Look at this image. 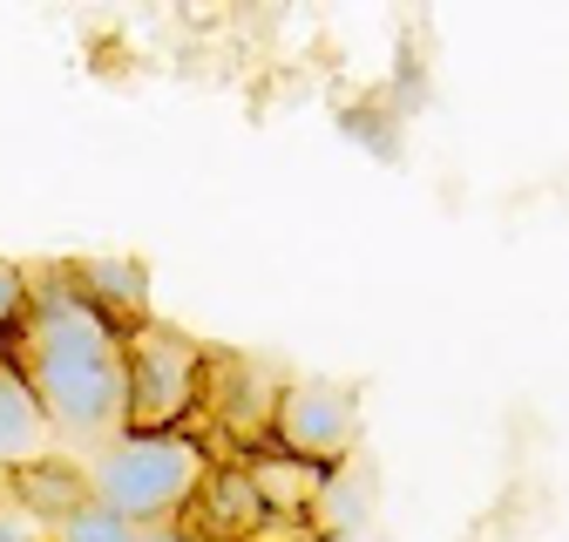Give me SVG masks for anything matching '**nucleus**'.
<instances>
[{
    "label": "nucleus",
    "instance_id": "nucleus-1",
    "mask_svg": "<svg viewBox=\"0 0 569 542\" xmlns=\"http://www.w3.org/2000/svg\"><path fill=\"white\" fill-rule=\"evenodd\" d=\"M28 353H21V373L41 400L48 428L76 434V441H116L122 434V400H129V380H122V332L68 285V271H48L34 285V305H28Z\"/></svg>",
    "mask_w": 569,
    "mask_h": 542
},
{
    "label": "nucleus",
    "instance_id": "nucleus-2",
    "mask_svg": "<svg viewBox=\"0 0 569 542\" xmlns=\"http://www.w3.org/2000/svg\"><path fill=\"white\" fill-rule=\"evenodd\" d=\"M203 474L210 468L190 434H116L89 468V495L116 509L129 529H163L183 515Z\"/></svg>",
    "mask_w": 569,
    "mask_h": 542
},
{
    "label": "nucleus",
    "instance_id": "nucleus-3",
    "mask_svg": "<svg viewBox=\"0 0 569 542\" xmlns=\"http://www.w3.org/2000/svg\"><path fill=\"white\" fill-rule=\"evenodd\" d=\"M122 339H129L122 347V380H129L122 434H177V421L190 406L210 400L203 353L170 325H142V332H122Z\"/></svg>",
    "mask_w": 569,
    "mask_h": 542
},
{
    "label": "nucleus",
    "instance_id": "nucleus-4",
    "mask_svg": "<svg viewBox=\"0 0 569 542\" xmlns=\"http://www.w3.org/2000/svg\"><path fill=\"white\" fill-rule=\"evenodd\" d=\"M352 428H360V421H352V400L339 387H278V406H271L278 454L332 474L352 454Z\"/></svg>",
    "mask_w": 569,
    "mask_h": 542
},
{
    "label": "nucleus",
    "instance_id": "nucleus-5",
    "mask_svg": "<svg viewBox=\"0 0 569 542\" xmlns=\"http://www.w3.org/2000/svg\"><path fill=\"white\" fill-rule=\"evenodd\" d=\"M68 285H76L116 332H122V319H142V305H150V271H142V258H76L68 264Z\"/></svg>",
    "mask_w": 569,
    "mask_h": 542
},
{
    "label": "nucleus",
    "instance_id": "nucleus-6",
    "mask_svg": "<svg viewBox=\"0 0 569 542\" xmlns=\"http://www.w3.org/2000/svg\"><path fill=\"white\" fill-rule=\"evenodd\" d=\"M0 489L14 495V509H28L34 522H61V515H76L82 502H89V474L82 468H68V461H21V468H8L0 474Z\"/></svg>",
    "mask_w": 569,
    "mask_h": 542
},
{
    "label": "nucleus",
    "instance_id": "nucleus-7",
    "mask_svg": "<svg viewBox=\"0 0 569 542\" xmlns=\"http://www.w3.org/2000/svg\"><path fill=\"white\" fill-rule=\"evenodd\" d=\"M41 434H48V414H41L21 360L0 353V461H8V468L41 461Z\"/></svg>",
    "mask_w": 569,
    "mask_h": 542
},
{
    "label": "nucleus",
    "instance_id": "nucleus-8",
    "mask_svg": "<svg viewBox=\"0 0 569 542\" xmlns=\"http://www.w3.org/2000/svg\"><path fill=\"white\" fill-rule=\"evenodd\" d=\"M197 502H203V522L218 529V535H244V529L264 522V495H258L244 461L238 468H210L203 482H197Z\"/></svg>",
    "mask_w": 569,
    "mask_h": 542
},
{
    "label": "nucleus",
    "instance_id": "nucleus-9",
    "mask_svg": "<svg viewBox=\"0 0 569 542\" xmlns=\"http://www.w3.org/2000/svg\"><path fill=\"white\" fill-rule=\"evenodd\" d=\"M244 468H251V482H258V495H264V515H312L319 482H326L319 468H306V461H292V454H258V461H244Z\"/></svg>",
    "mask_w": 569,
    "mask_h": 542
},
{
    "label": "nucleus",
    "instance_id": "nucleus-10",
    "mask_svg": "<svg viewBox=\"0 0 569 542\" xmlns=\"http://www.w3.org/2000/svg\"><path fill=\"white\" fill-rule=\"evenodd\" d=\"M258 393H271V387H264L251 367H238V360L224 367V393H210V400H218V414H224V428H231L238 441H251L258 428H271V406H278V400H258Z\"/></svg>",
    "mask_w": 569,
    "mask_h": 542
},
{
    "label": "nucleus",
    "instance_id": "nucleus-11",
    "mask_svg": "<svg viewBox=\"0 0 569 542\" xmlns=\"http://www.w3.org/2000/svg\"><path fill=\"white\" fill-rule=\"evenodd\" d=\"M54 542H136V529H129L116 509H102V502L89 495L76 515H61V522H54Z\"/></svg>",
    "mask_w": 569,
    "mask_h": 542
},
{
    "label": "nucleus",
    "instance_id": "nucleus-12",
    "mask_svg": "<svg viewBox=\"0 0 569 542\" xmlns=\"http://www.w3.org/2000/svg\"><path fill=\"white\" fill-rule=\"evenodd\" d=\"M312 515H319L326 529H352V522L367 515V489H352L346 474H326V482H319V502H312Z\"/></svg>",
    "mask_w": 569,
    "mask_h": 542
},
{
    "label": "nucleus",
    "instance_id": "nucleus-13",
    "mask_svg": "<svg viewBox=\"0 0 569 542\" xmlns=\"http://www.w3.org/2000/svg\"><path fill=\"white\" fill-rule=\"evenodd\" d=\"M28 305H34V279H28L14 258H0V332H21L28 325Z\"/></svg>",
    "mask_w": 569,
    "mask_h": 542
},
{
    "label": "nucleus",
    "instance_id": "nucleus-14",
    "mask_svg": "<svg viewBox=\"0 0 569 542\" xmlns=\"http://www.w3.org/2000/svg\"><path fill=\"white\" fill-rule=\"evenodd\" d=\"M0 542H54V529L34 522V515L14 509V502H0Z\"/></svg>",
    "mask_w": 569,
    "mask_h": 542
},
{
    "label": "nucleus",
    "instance_id": "nucleus-15",
    "mask_svg": "<svg viewBox=\"0 0 569 542\" xmlns=\"http://www.w3.org/2000/svg\"><path fill=\"white\" fill-rule=\"evenodd\" d=\"M136 542H190L177 522H163V529H136Z\"/></svg>",
    "mask_w": 569,
    "mask_h": 542
}]
</instances>
